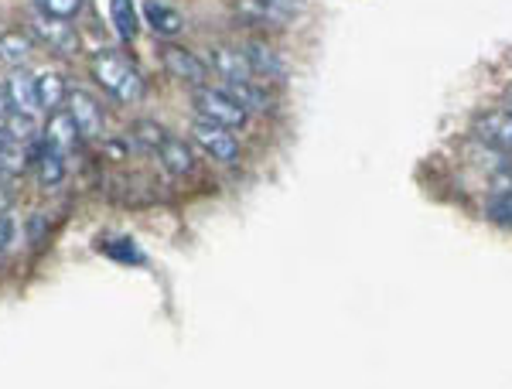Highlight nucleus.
<instances>
[{
  "label": "nucleus",
  "instance_id": "obj_1",
  "mask_svg": "<svg viewBox=\"0 0 512 389\" xmlns=\"http://www.w3.org/2000/svg\"><path fill=\"white\" fill-rule=\"evenodd\" d=\"M93 76L99 86L106 89L113 99H120V103H140V99L147 96V82L144 76L137 72V65L127 59L123 52L117 48H99L93 55Z\"/></svg>",
  "mask_w": 512,
  "mask_h": 389
},
{
  "label": "nucleus",
  "instance_id": "obj_2",
  "mask_svg": "<svg viewBox=\"0 0 512 389\" xmlns=\"http://www.w3.org/2000/svg\"><path fill=\"white\" fill-rule=\"evenodd\" d=\"M192 106L202 120L222 123V127H246L250 120V110H246L239 99L229 93L226 86H198L192 89Z\"/></svg>",
  "mask_w": 512,
  "mask_h": 389
},
{
  "label": "nucleus",
  "instance_id": "obj_3",
  "mask_svg": "<svg viewBox=\"0 0 512 389\" xmlns=\"http://www.w3.org/2000/svg\"><path fill=\"white\" fill-rule=\"evenodd\" d=\"M192 140L212 157V161H219V164H236L239 161V140L233 137V127H222V123L198 117L192 123Z\"/></svg>",
  "mask_w": 512,
  "mask_h": 389
},
{
  "label": "nucleus",
  "instance_id": "obj_4",
  "mask_svg": "<svg viewBox=\"0 0 512 389\" xmlns=\"http://www.w3.org/2000/svg\"><path fill=\"white\" fill-rule=\"evenodd\" d=\"M161 65H164V72H168L171 79L185 82V86H192V89L209 86V62H202L195 52L175 45V41L161 45Z\"/></svg>",
  "mask_w": 512,
  "mask_h": 389
},
{
  "label": "nucleus",
  "instance_id": "obj_5",
  "mask_svg": "<svg viewBox=\"0 0 512 389\" xmlns=\"http://www.w3.org/2000/svg\"><path fill=\"white\" fill-rule=\"evenodd\" d=\"M301 11V0H236V18L260 28H284Z\"/></svg>",
  "mask_w": 512,
  "mask_h": 389
},
{
  "label": "nucleus",
  "instance_id": "obj_6",
  "mask_svg": "<svg viewBox=\"0 0 512 389\" xmlns=\"http://www.w3.org/2000/svg\"><path fill=\"white\" fill-rule=\"evenodd\" d=\"M472 134L482 140L485 147L502 154H512V110H485L475 117Z\"/></svg>",
  "mask_w": 512,
  "mask_h": 389
},
{
  "label": "nucleus",
  "instance_id": "obj_7",
  "mask_svg": "<svg viewBox=\"0 0 512 389\" xmlns=\"http://www.w3.org/2000/svg\"><path fill=\"white\" fill-rule=\"evenodd\" d=\"M69 113H72V120H76V127H79V134L82 137H103V127H106V113H103V103L93 96V93H86V89H69Z\"/></svg>",
  "mask_w": 512,
  "mask_h": 389
},
{
  "label": "nucleus",
  "instance_id": "obj_8",
  "mask_svg": "<svg viewBox=\"0 0 512 389\" xmlns=\"http://www.w3.org/2000/svg\"><path fill=\"white\" fill-rule=\"evenodd\" d=\"M209 69L216 72L219 79L226 82H239V79H256L253 76V65L246 59L243 45L233 48V45H216L209 52Z\"/></svg>",
  "mask_w": 512,
  "mask_h": 389
},
{
  "label": "nucleus",
  "instance_id": "obj_9",
  "mask_svg": "<svg viewBox=\"0 0 512 389\" xmlns=\"http://www.w3.org/2000/svg\"><path fill=\"white\" fill-rule=\"evenodd\" d=\"M4 93H7V106H14V110H24V113L41 110V103H38V76H31L24 65L7 76Z\"/></svg>",
  "mask_w": 512,
  "mask_h": 389
},
{
  "label": "nucleus",
  "instance_id": "obj_10",
  "mask_svg": "<svg viewBox=\"0 0 512 389\" xmlns=\"http://www.w3.org/2000/svg\"><path fill=\"white\" fill-rule=\"evenodd\" d=\"M243 52L253 65L256 79H284L287 76V62L280 59V52L277 48H270L267 41H246Z\"/></svg>",
  "mask_w": 512,
  "mask_h": 389
},
{
  "label": "nucleus",
  "instance_id": "obj_11",
  "mask_svg": "<svg viewBox=\"0 0 512 389\" xmlns=\"http://www.w3.org/2000/svg\"><path fill=\"white\" fill-rule=\"evenodd\" d=\"M35 31L55 48V52H62V55H76L79 52V35L72 31V24H65L62 18H48V14H38Z\"/></svg>",
  "mask_w": 512,
  "mask_h": 389
},
{
  "label": "nucleus",
  "instance_id": "obj_12",
  "mask_svg": "<svg viewBox=\"0 0 512 389\" xmlns=\"http://www.w3.org/2000/svg\"><path fill=\"white\" fill-rule=\"evenodd\" d=\"M144 21L158 38H175V35H181V28H185V18H181L175 7L161 4V0H147V4H144Z\"/></svg>",
  "mask_w": 512,
  "mask_h": 389
},
{
  "label": "nucleus",
  "instance_id": "obj_13",
  "mask_svg": "<svg viewBox=\"0 0 512 389\" xmlns=\"http://www.w3.org/2000/svg\"><path fill=\"white\" fill-rule=\"evenodd\" d=\"M222 86H226L229 93H233L250 113H267V110H274V96H270V89L263 86V82H256V79H239V82H222Z\"/></svg>",
  "mask_w": 512,
  "mask_h": 389
},
{
  "label": "nucleus",
  "instance_id": "obj_14",
  "mask_svg": "<svg viewBox=\"0 0 512 389\" xmlns=\"http://www.w3.org/2000/svg\"><path fill=\"white\" fill-rule=\"evenodd\" d=\"M48 140L52 147H59V151H69V147H76V140L82 137L76 120H72L69 110H52L48 113V123H45V134H41Z\"/></svg>",
  "mask_w": 512,
  "mask_h": 389
},
{
  "label": "nucleus",
  "instance_id": "obj_15",
  "mask_svg": "<svg viewBox=\"0 0 512 389\" xmlns=\"http://www.w3.org/2000/svg\"><path fill=\"white\" fill-rule=\"evenodd\" d=\"M158 161L164 164V168L171 171V175H192L195 171V154H192V144H185L181 137H171L161 144L158 151Z\"/></svg>",
  "mask_w": 512,
  "mask_h": 389
},
{
  "label": "nucleus",
  "instance_id": "obj_16",
  "mask_svg": "<svg viewBox=\"0 0 512 389\" xmlns=\"http://www.w3.org/2000/svg\"><path fill=\"white\" fill-rule=\"evenodd\" d=\"M35 157H38V178L45 188H55L59 181L65 178V151H59V147H52L45 137H41V144L35 147Z\"/></svg>",
  "mask_w": 512,
  "mask_h": 389
},
{
  "label": "nucleus",
  "instance_id": "obj_17",
  "mask_svg": "<svg viewBox=\"0 0 512 389\" xmlns=\"http://www.w3.org/2000/svg\"><path fill=\"white\" fill-rule=\"evenodd\" d=\"M31 52H35V41L24 35V31H4L0 35V62L7 69H21L31 59Z\"/></svg>",
  "mask_w": 512,
  "mask_h": 389
},
{
  "label": "nucleus",
  "instance_id": "obj_18",
  "mask_svg": "<svg viewBox=\"0 0 512 389\" xmlns=\"http://www.w3.org/2000/svg\"><path fill=\"white\" fill-rule=\"evenodd\" d=\"M69 99V86H65V79L59 72H45V76H38V103L41 110H62V103Z\"/></svg>",
  "mask_w": 512,
  "mask_h": 389
},
{
  "label": "nucleus",
  "instance_id": "obj_19",
  "mask_svg": "<svg viewBox=\"0 0 512 389\" xmlns=\"http://www.w3.org/2000/svg\"><path fill=\"white\" fill-rule=\"evenodd\" d=\"M110 21H113V28H117V35L123 41L137 38L140 21H137V4H134V0H110Z\"/></svg>",
  "mask_w": 512,
  "mask_h": 389
},
{
  "label": "nucleus",
  "instance_id": "obj_20",
  "mask_svg": "<svg viewBox=\"0 0 512 389\" xmlns=\"http://www.w3.org/2000/svg\"><path fill=\"white\" fill-rule=\"evenodd\" d=\"M130 140H134L140 151L158 154L161 144L168 140V130H164L161 123H154V120H137L134 127H130Z\"/></svg>",
  "mask_w": 512,
  "mask_h": 389
},
{
  "label": "nucleus",
  "instance_id": "obj_21",
  "mask_svg": "<svg viewBox=\"0 0 512 389\" xmlns=\"http://www.w3.org/2000/svg\"><path fill=\"white\" fill-rule=\"evenodd\" d=\"M4 127H7V134H11V140H18V144H31V140H35V134H38L35 117H31V113H24V110L7 113Z\"/></svg>",
  "mask_w": 512,
  "mask_h": 389
},
{
  "label": "nucleus",
  "instance_id": "obj_22",
  "mask_svg": "<svg viewBox=\"0 0 512 389\" xmlns=\"http://www.w3.org/2000/svg\"><path fill=\"white\" fill-rule=\"evenodd\" d=\"M485 215L499 226H512V192H492V198L485 202Z\"/></svg>",
  "mask_w": 512,
  "mask_h": 389
},
{
  "label": "nucleus",
  "instance_id": "obj_23",
  "mask_svg": "<svg viewBox=\"0 0 512 389\" xmlns=\"http://www.w3.org/2000/svg\"><path fill=\"white\" fill-rule=\"evenodd\" d=\"M82 7H86V0H41V14H48V18H62V21H72Z\"/></svg>",
  "mask_w": 512,
  "mask_h": 389
},
{
  "label": "nucleus",
  "instance_id": "obj_24",
  "mask_svg": "<svg viewBox=\"0 0 512 389\" xmlns=\"http://www.w3.org/2000/svg\"><path fill=\"white\" fill-rule=\"evenodd\" d=\"M11 243H14V219L0 212V253H4Z\"/></svg>",
  "mask_w": 512,
  "mask_h": 389
},
{
  "label": "nucleus",
  "instance_id": "obj_25",
  "mask_svg": "<svg viewBox=\"0 0 512 389\" xmlns=\"http://www.w3.org/2000/svg\"><path fill=\"white\" fill-rule=\"evenodd\" d=\"M492 192H512V168H506L499 178L492 181Z\"/></svg>",
  "mask_w": 512,
  "mask_h": 389
},
{
  "label": "nucleus",
  "instance_id": "obj_26",
  "mask_svg": "<svg viewBox=\"0 0 512 389\" xmlns=\"http://www.w3.org/2000/svg\"><path fill=\"white\" fill-rule=\"evenodd\" d=\"M7 147H11V134H7V127H0V154H4Z\"/></svg>",
  "mask_w": 512,
  "mask_h": 389
},
{
  "label": "nucleus",
  "instance_id": "obj_27",
  "mask_svg": "<svg viewBox=\"0 0 512 389\" xmlns=\"http://www.w3.org/2000/svg\"><path fill=\"white\" fill-rule=\"evenodd\" d=\"M506 110H512V93H509V99H506Z\"/></svg>",
  "mask_w": 512,
  "mask_h": 389
}]
</instances>
